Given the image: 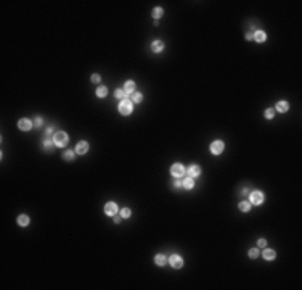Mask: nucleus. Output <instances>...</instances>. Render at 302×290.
Returning <instances> with one entry per match:
<instances>
[{
    "label": "nucleus",
    "instance_id": "f257e3e1",
    "mask_svg": "<svg viewBox=\"0 0 302 290\" xmlns=\"http://www.w3.org/2000/svg\"><path fill=\"white\" fill-rule=\"evenodd\" d=\"M132 103L134 102L132 100H129V98H122L121 100V103H119V113L121 115H130V111H132Z\"/></svg>",
    "mask_w": 302,
    "mask_h": 290
},
{
    "label": "nucleus",
    "instance_id": "f03ea898",
    "mask_svg": "<svg viewBox=\"0 0 302 290\" xmlns=\"http://www.w3.org/2000/svg\"><path fill=\"white\" fill-rule=\"evenodd\" d=\"M53 142H55V145H58V147H64L66 144H68V134H66V132H61V131L56 132Z\"/></svg>",
    "mask_w": 302,
    "mask_h": 290
},
{
    "label": "nucleus",
    "instance_id": "7ed1b4c3",
    "mask_svg": "<svg viewBox=\"0 0 302 290\" xmlns=\"http://www.w3.org/2000/svg\"><path fill=\"white\" fill-rule=\"evenodd\" d=\"M264 201V193L259 192V190H256V192H251V195H249V203L252 205H260Z\"/></svg>",
    "mask_w": 302,
    "mask_h": 290
},
{
    "label": "nucleus",
    "instance_id": "20e7f679",
    "mask_svg": "<svg viewBox=\"0 0 302 290\" xmlns=\"http://www.w3.org/2000/svg\"><path fill=\"white\" fill-rule=\"evenodd\" d=\"M211 152L214 153V155H220V153L223 152V142L220 140H215L211 144Z\"/></svg>",
    "mask_w": 302,
    "mask_h": 290
},
{
    "label": "nucleus",
    "instance_id": "39448f33",
    "mask_svg": "<svg viewBox=\"0 0 302 290\" xmlns=\"http://www.w3.org/2000/svg\"><path fill=\"white\" fill-rule=\"evenodd\" d=\"M171 172L175 176V177H180V176H183V172H185V168H183L180 163H175V164H172Z\"/></svg>",
    "mask_w": 302,
    "mask_h": 290
},
{
    "label": "nucleus",
    "instance_id": "423d86ee",
    "mask_svg": "<svg viewBox=\"0 0 302 290\" xmlns=\"http://www.w3.org/2000/svg\"><path fill=\"white\" fill-rule=\"evenodd\" d=\"M116 211H117V206H116V203H113V201H109V203H106V206H105V213L108 216H114L116 214Z\"/></svg>",
    "mask_w": 302,
    "mask_h": 290
},
{
    "label": "nucleus",
    "instance_id": "0eeeda50",
    "mask_svg": "<svg viewBox=\"0 0 302 290\" xmlns=\"http://www.w3.org/2000/svg\"><path fill=\"white\" fill-rule=\"evenodd\" d=\"M169 261H171V266H172V267H182V264H183L182 258H180L178 255H172Z\"/></svg>",
    "mask_w": 302,
    "mask_h": 290
},
{
    "label": "nucleus",
    "instance_id": "6e6552de",
    "mask_svg": "<svg viewBox=\"0 0 302 290\" xmlns=\"http://www.w3.org/2000/svg\"><path fill=\"white\" fill-rule=\"evenodd\" d=\"M199 174H201V168L198 164H191L188 168V176H191V177H198Z\"/></svg>",
    "mask_w": 302,
    "mask_h": 290
},
{
    "label": "nucleus",
    "instance_id": "1a4fd4ad",
    "mask_svg": "<svg viewBox=\"0 0 302 290\" xmlns=\"http://www.w3.org/2000/svg\"><path fill=\"white\" fill-rule=\"evenodd\" d=\"M18 127H20L21 131H29V129L32 127V123H31L29 119H24V118H23V119H20V123H18Z\"/></svg>",
    "mask_w": 302,
    "mask_h": 290
},
{
    "label": "nucleus",
    "instance_id": "9d476101",
    "mask_svg": "<svg viewBox=\"0 0 302 290\" xmlns=\"http://www.w3.org/2000/svg\"><path fill=\"white\" fill-rule=\"evenodd\" d=\"M151 50L156 53H159L161 50H164V42H161V40H154L153 44H151Z\"/></svg>",
    "mask_w": 302,
    "mask_h": 290
},
{
    "label": "nucleus",
    "instance_id": "9b49d317",
    "mask_svg": "<svg viewBox=\"0 0 302 290\" xmlns=\"http://www.w3.org/2000/svg\"><path fill=\"white\" fill-rule=\"evenodd\" d=\"M87 150H88V144H87V142H79V144H77L76 152L79 153V155H84V153H87Z\"/></svg>",
    "mask_w": 302,
    "mask_h": 290
},
{
    "label": "nucleus",
    "instance_id": "f8f14e48",
    "mask_svg": "<svg viewBox=\"0 0 302 290\" xmlns=\"http://www.w3.org/2000/svg\"><path fill=\"white\" fill-rule=\"evenodd\" d=\"M182 185L185 187V189H193V185H194V182H193V177H191V176H186V177L183 179Z\"/></svg>",
    "mask_w": 302,
    "mask_h": 290
},
{
    "label": "nucleus",
    "instance_id": "ddd939ff",
    "mask_svg": "<svg viewBox=\"0 0 302 290\" xmlns=\"http://www.w3.org/2000/svg\"><path fill=\"white\" fill-rule=\"evenodd\" d=\"M134 90H135V82H134V81H127V82H126V90H124L126 95L127 94H134Z\"/></svg>",
    "mask_w": 302,
    "mask_h": 290
},
{
    "label": "nucleus",
    "instance_id": "4468645a",
    "mask_svg": "<svg viewBox=\"0 0 302 290\" xmlns=\"http://www.w3.org/2000/svg\"><path fill=\"white\" fill-rule=\"evenodd\" d=\"M254 39H256V42H265L267 36H265V32H262V31H257L256 34H254Z\"/></svg>",
    "mask_w": 302,
    "mask_h": 290
},
{
    "label": "nucleus",
    "instance_id": "2eb2a0df",
    "mask_svg": "<svg viewBox=\"0 0 302 290\" xmlns=\"http://www.w3.org/2000/svg\"><path fill=\"white\" fill-rule=\"evenodd\" d=\"M275 256H277V253H275L273 250H268V248H267V250L264 251V258H265V259H268V261L275 259Z\"/></svg>",
    "mask_w": 302,
    "mask_h": 290
},
{
    "label": "nucleus",
    "instance_id": "dca6fc26",
    "mask_svg": "<svg viewBox=\"0 0 302 290\" xmlns=\"http://www.w3.org/2000/svg\"><path fill=\"white\" fill-rule=\"evenodd\" d=\"M288 108H289L288 102H278V103H277V110H278V111H288Z\"/></svg>",
    "mask_w": 302,
    "mask_h": 290
},
{
    "label": "nucleus",
    "instance_id": "f3484780",
    "mask_svg": "<svg viewBox=\"0 0 302 290\" xmlns=\"http://www.w3.org/2000/svg\"><path fill=\"white\" fill-rule=\"evenodd\" d=\"M238 208H239L241 211H244V213H246V211L251 210V203H249V201H241V203L238 205Z\"/></svg>",
    "mask_w": 302,
    "mask_h": 290
},
{
    "label": "nucleus",
    "instance_id": "a211bd4d",
    "mask_svg": "<svg viewBox=\"0 0 302 290\" xmlns=\"http://www.w3.org/2000/svg\"><path fill=\"white\" fill-rule=\"evenodd\" d=\"M154 261H156V264H158V266H164L167 259H165V256H164V255H156V258H154Z\"/></svg>",
    "mask_w": 302,
    "mask_h": 290
},
{
    "label": "nucleus",
    "instance_id": "6ab92c4d",
    "mask_svg": "<svg viewBox=\"0 0 302 290\" xmlns=\"http://www.w3.org/2000/svg\"><path fill=\"white\" fill-rule=\"evenodd\" d=\"M106 94H108V89H106L105 86H100V87H98V89H97V95H98V97H100V98L106 97Z\"/></svg>",
    "mask_w": 302,
    "mask_h": 290
},
{
    "label": "nucleus",
    "instance_id": "aec40b11",
    "mask_svg": "<svg viewBox=\"0 0 302 290\" xmlns=\"http://www.w3.org/2000/svg\"><path fill=\"white\" fill-rule=\"evenodd\" d=\"M18 224L20 226H27L29 224V218L26 214H21L20 218H18Z\"/></svg>",
    "mask_w": 302,
    "mask_h": 290
},
{
    "label": "nucleus",
    "instance_id": "412c9836",
    "mask_svg": "<svg viewBox=\"0 0 302 290\" xmlns=\"http://www.w3.org/2000/svg\"><path fill=\"white\" fill-rule=\"evenodd\" d=\"M163 13H164V10H163V8H159V7L153 10V16L156 18V20H159V18L163 16Z\"/></svg>",
    "mask_w": 302,
    "mask_h": 290
},
{
    "label": "nucleus",
    "instance_id": "4be33fe9",
    "mask_svg": "<svg viewBox=\"0 0 302 290\" xmlns=\"http://www.w3.org/2000/svg\"><path fill=\"white\" fill-rule=\"evenodd\" d=\"M132 102H135V103H140V102H142V94L134 92V94H132Z\"/></svg>",
    "mask_w": 302,
    "mask_h": 290
},
{
    "label": "nucleus",
    "instance_id": "5701e85b",
    "mask_svg": "<svg viewBox=\"0 0 302 290\" xmlns=\"http://www.w3.org/2000/svg\"><path fill=\"white\" fill-rule=\"evenodd\" d=\"M114 95H116L117 98H121V100H122V98H126V92H124L122 89H117L116 92H114Z\"/></svg>",
    "mask_w": 302,
    "mask_h": 290
},
{
    "label": "nucleus",
    "instance_id": "b1692460",
    "mask_svg": "<svg viewBox=\"0 0 302 290\" xmlns=\"http://www.w3.org/2000/svg\"><path fill=\"white\" fill-rule=\"evenodd\" d=\"M257 256H259V250H257V248H252V250H249V258L256 259Z\"/></svg>",
    "mask_w": 302,
    "mask_h": 290
},
{
    "label": "nucleus",
    "instance_id": "393cba45",
    "mask_svg": "<svg viewBox=\"0 0 302 290\" xmlns=\"http://www.w3.org/2000/svg\"><path fill=\"white\" fill-rule=\"evenodd\" d=\"M72 158H74V152H71V150H68V152H64V160L71 161Z\"/></svg>",
    "mask_w": 302,
    "mask_h": 290
},
{
    "label": "nucleus",
    "instance_id": "a878e982",
    "mask_svg": "<svg viewBox=\"0 0 302 290\" xmlns=\"http://www.w3.org/2000/svg\"><path fill=\"white\" fill-rule=\"evenodd\" d=\"M130 216V210L129 208H122L121 210V218H129Z\"/></svg>",
    "mask_w": 302,
    "mask_h": 290
},
{
    "label": "nucleus",
    "instance_id": "bb28decb",
    "mask_svg": "<svg viewBox=\"0 0 302 290\" xmlns=\"http://www.w3.org/2000/svg\"><path fill=\"white\" fill-rule=\"evenodd\" d=\"M273 115H275L273 110H267V111H265V118H267V119H272V118H273Z\"/></svg>",
    "mask_w": 302,
    "mask_h": 290
},
{
    "label": "nucleus",
    "instance_id": "cd10ccee",
    "mask_svg": "<svg viewBox=\"0 0 302 290\" xmlns=\"http://www.w3.org/2000/svg\"><path fill=\"white\" fill-rule=\"evenodd\" d=\"M100 81H101L100 74H93V76H92V82H100Z\"/></svg>",
    "mask_w": 302,
    "mask_h": 290
},
{
    "label": "nucleus",
    "instance_id": "c85d7f7f",
    "mask_svg": "<svg viewBox=\"0 0 302 290\" xmlns=\"http://www.w3.org/2000/svg\"><path fill=\"white\" fill-rule=\"evenodd\" d=\"M257 245H259V247L262 248V247H265V245H267V240H264V238H259V242H257Z\"/></svg>",
    "mask_w": 302,
    "mask_h": 290
},
{
    "label": "nucleus",
    "instance_id": "c756f323",
    "mask_svg": "<svg viewBox=\"0 0 302 290\" xmlns=\"http://www.w3.org/2000/svg\"><path fill=\"white\" fill-rule=\"evenodd\" d=\"M43 147H45V148H50V147H51V140H50V139H47V140L43 142Z\"/></svg>",
    "mask_w": 302,
    "mask_h": 290
},
{
    "label": "nucleus",
    "instance_id": "7c9ffc66",
    "mask_svg": "<svg viewBox=\"0 0 302 290\" xmlns=\"http://www.w3.org/2000/svg\"><path fill=\"white\" fill-rule=\"evenodd\" d=\"M246 39H248V40H252V39H254V34H252V32H248V34H246Z\"/></svg>",
    "mask_w": 302,
    "mask_h": 290
},
{
    "label": "nucleus",
    "instance_id": "2f4dec72",
    "mask_svg": "<svg viewBox=\"0 0 302 290\" xmlns=\"http://www.w3.org/2000/svg\"><path fill=\"white\" fill-rule=\"evenodd\" d=\"M40 124H42V118H35V126H40Z\"/></svg>",
    "mask_w": 302,
    "mask_h": 290
}]
</instances>
